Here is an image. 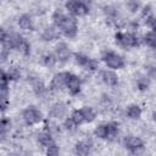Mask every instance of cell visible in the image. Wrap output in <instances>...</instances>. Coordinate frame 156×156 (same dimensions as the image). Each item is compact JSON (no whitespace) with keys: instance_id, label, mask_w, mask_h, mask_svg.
<instances>
[{"instance_id":"484cf974","label":"cell","mask_w":156,"mask_h":156,"mask_svg":"<svg viewBox=\"0 0 156 156\" xmlns=\"http://www.w3.org/2000/svg\"><path fill=\"white\" fill-rule=\"evenodd\" d=\"M107 128H108V136L107 138L112 139V138H115L118 134V126L116 123H108Z\"/></svg>"},{"instance_id":"8fae6325","label":"cell","mask_w":156,"mask_h":156,"mask_svg":"<svg viewBox=\"0 0 156 156\" xmlns=\"http://www.w3.org/2000/svg\"><path fill=\"white\" fill-rule=\"evenodd\" d=\"M67 107L65 104L62 102H56L55 105H52L51 110H50V116L54 118H62L66 115Z\"/></svg>"},{"instance_id":"cb8c5ba5","label":"cell","mask_w":156,"mask_h":156,"mask_svg":"<svg viewBox=\"0 0 156 156\" xmlns=\"http://www.w3.org/2000/svg\"><path fill=\"white\" fill-rule=\"evenodd\" d=\"M56 60H57L56 56H54L51 54H46V55L43 56V62L46 67H52L56 63Z\"/></svg>"},{"instance_id":"5bb4252c","label":"cell","mask_w":156,"mask_h":156,"mask_svg":"<svg viewBox=\"0 0 156 156\" xmlns=\"http://www.w3.org/2000/svg\"><path fill=\"white\" fill-rule=\"evenodd\" d=\"M58 35H60V34H58L57 29H55L54 27H46V28L44 29L43 34H41V38H43V40H45V41H51V40L56 39Z\"/></svg>"},{"instance_id":"83f0119b","label":"cell","mask_w":156,"mask_h":156,"mask_svg":"<svg viewBox=\"0 0 156 156\" xmlns=\"http://www.w3.org/2000/svg\"><path fill=\"white\" fill-rule=\"evenodd\" d=\"M20 76H21V73H20V71H18L17 68H10V71H9V73H7L9 79H12V80L20 78Z\"/></svg>"},{"instance_id":"7402d4cb","label":"cell","mask_w":156,"mask_h":156,"mask_svg":"<svg viewBox=\"0 0 156 156\" xmlns=\"http://www.w3.org/2000/svg\"><path fill=\"white\" fill-rule=\"evenodd\" d=\"M71 118L73 119V122H74L77 126H79V124H82V123L84 122V117H83L82 110H74L73 113H72V117H71Z\"/></svg>"},{"instance_id":"277c9868","label":"cell","mask_w":156,"mask_h":156,"mask_svg":"<svg viewBox=\"0 0 156 156\" xmlns=\"http://www.w3.org/2000/svg\"><path fill=\"white\" fill-rule=\"evenodd\" d=\"M116 41L124 46V48H134L138 46V39L135 35L130 34V33H116L115 35Z\"/></svg>"},{"instance_id":"e0dca14e","label":"cell","mask_w":156,"mask_h":156,"mask_svg":"<svg viewBox=\"0 0 156 156\" xmlns=\"http://www.w3.org/2000/svg\"><path fill=\"white\" fill-rule=\"evenodd\" d=\"M127 115L132 119H138L141 116V108L138 105H130L127 108Z\"/></svg>"},{"instance_id":"9c48e42d","label":"cell","mask_w":156,"mask_h":156,"mask_svg":"<svg viewBox=\"0 0 156 156\" xmlns=\"http://www.w3.org/2000/svg\"><path fill=\"white\" fill-rule=\"evenodd\" d=\"M24 39L17 34V33H12V34H9V39H7V43H5V45H9V48H12V49H22L23 44H24Z\"/></svg>"},{"instance_id":"2e32d148","label":"cell","mask_w":156,"mask_h":156,"mask_svg":"<svg viewBox=\"0 0 156 156\" xmlns=\"http://www.w3.org/2000/svg\"><path fill=\"white\" fill-rule=\"evenodd\" d=\"M38 140H39V143H40L43 146H45V147H48V146H50L51 144H54L52 136H51V134H50L49 132L39 133V135H38Z\"/></svg>"},{"instance_id":"d6986e66","label":"cell","mask_w":156,"mask_h":156,"mask_svg":"<svg viewBox=\"0 0 156 156\" xmlns=\"http://www.w3.org/2000/svg\"><path fill=\"white\" fill-rule=\"evenodd\" d=\"M82 110V113H83V117H84V122H93L94 118H95V112L93 111L91 107H88V106H84Z\"/></svg>"},{"instance_id":"52a82bcc","label":"cell","mask_w":156,"mask_h":156,"mask_svg":"<svg viewBox=\"0 0 156 156\" xmlns=\"http://www.w3.org/2000/svg\"><path fill=\"white\" fill-rule=\"evenodd\" d=\"M55 56L56 58H58L60 61L65 62L71 56V50L67 46V44L65 43H58L56 46H55Z\"/></svg>"},{"instance_id":"e575fe53","label":"cell","mask_w":156,"mask_h":156,"mask_svg":"<svg viewBox=\"0 0 156 156\" xmlns=\"http://www.w3.org/2000/svg\"><path fill=\"white\" fill-rule=\"evenodd\" d=\"M152 119H154V121L156 122V111H155V112L152 113Z\"/></svg>"},{"instance_id":"44dd1931","label":"cell","mask_w":156,"mask_h":156,"mask_svg":"<svg viewBox=\"0 0 156 156\" xmlns=\"http://www.w3.org/2000/svg\"><path fill=\"white\" fill-rule=\"evenodd\" d=\"M144 41L146 43V45H149L150 48H156V32H150L145 35Z\"/></svg>"},{"instance_id":"ac0fdd59","label":"cell","mask_w":156,"mask_h":156,"mask_svg":"<svg viewBox=\"0 0 156 156\" xmlns=\"http://www.w3.org/2000/svg\"><path fill=\"white\" fill-rule=\"evenodd\" d=\"M94 134L100 138V139H106L108 136V128H107V124H100L99 127L95 128L94 130Z\"/></svg>"},{"instance_id":"7c38bea8","label":"cell","mask_w":156,"mask_h":156,"mask_svg":"<svg viewBox=\"0 0 156 156\" xmlns=\"http://www.w3.org/2000/svg\"><path fill=\"white\" fill-rule=\"evenodd\" d=\"M101 78H102L104 83H106L107 85H112L113 87V85H116L118 83V77L112 71H107V69L102 71L101 72Z\"/></svg>"},{"instance_id":"f546056e","label":"cell","mask_w":156,"mask_h":156,"mask_svg":"<svg viewBox=\"0 0 156 156\" xmlns=\"http://www.w3.org/2000/svg\"><path fill=\"white\" fill-rule=\"evenodd\" d=\"M147 76L151 79H156V67H154V66L147 67Z\"/></svg>"},{"instance_id":"8992f818","label":"cell","mask_w":156,"mask_h":156,"mask_svg":"<svg viewBox=\"0 0 156 156\" xmlns=\"http://www.w3.org/2000/svg\"><path fill=\"white\" fill-rule=\"evenodd\" d=\"M124 147L128 149L132 152H139L144 149V144L141 141V139L136 138V136H127L123 140Z\"/></svg>"},{"instance_id":"603a6c76","label":"cell","mask_w":156,"mask_h":156,"mask_svg":"<svg viewBox=\"0 0 156 156\" xmlns=\"http://www.w3.org/2000/svg\"><path fill=\"white\" fill-rule=\"evenodd\" d=\"M10 126H11V122L9 118H2L1 119V123H0V134L1 136L4 138L5 134L7 133V130L10 129Z\"/></svg>"},{"instance_id":"7a4b0ae2","label":"cell","mask_w":156,"mask_h":156,"mask_svg":"<svg viewBox=\"0 0 156 156\" xmlns=\"http://www.w3.org/2000/svg\"><path fill=\"white\" fill-rule=\"evenodd\" d=\"M102 61L106 63L107 67L113 68V69H119L124 66V60L122 58V56H119L112 51L104 52L102 54Z\"/></svg>"},{"instance_id":"3957f363","label":"cell","mask_w":156,"mask_h":156,"mask_svg":"<svg viewBox=\"0 0 156 156\" xmlns=\"http://www.w3.org/2000/svg\"><path fill=\"white\" fill-rule=\"evenodd\" d=\"M66 9L68 10L69 13H72L74 16H84L89 11L88 6L84 2L78 1V0H69V1H67L66 2Z\"/></svg>"},{"instance_id":"d4e9b609","label":"cell","mask_w":156,"mask_h":156,"mask_svg":"<svg viewBox=\"0 0 156 156\" xmlns=\"http://www.w3.org/2000/svg\"><path fill=\"white\" fill-rule=\"evenodd\" d=\"M74 57H76V62H77L78 65L83 66L84 68L88 66L89 61L91 60V58H89L88 56H84V55H82V54H76V55H74Z\"/></svg>"},{"instance_id":"4316f807","label":"cell","mask_w":156,"mask_h":156,"mask_svg":"<svg viewBox=\"0 0 156 156\" xmlns=\"http://www.w3.org/2000/svg\"><path fill=\"white\" fill-rule=\"evenodd\" d=\"M127 6H128V9H129L130 12H135V11L139 9L140 4H139L138 0H129L128 4H127Z\"/></svg>"},{"instance_id":"836d02e7","label":"cell","mask_w":156,"mask_h":156,"mask_svg":"<svg viewBox=\"0 0 156 156\" xmlns=\"http://www.w3.org/2000/svg\"><path fill=\"white\" fill-rule=\"evenodd\" d=\"M150 9H151L150 6H145L144 10H143V16H147V15H150V12H151Z\"/></svg>"},{"instance_id":"d6a6232c","label":"cell","mask_w":156,"mask_h":156,"mask_svg":"<svg viewBox=\"0 0 156 156\" xmlns=\"http://www.w3.org/2000/svg\"><path fill=\"white\" fill-rule=\"evenodd\" d=\"M147 23L151 26V28L154 29V32H156V18L150 17V18H149V21H147Z\"/></svg>"},{"instance_id":"4fadbf2b","label":"cell","mask_w":156,"mask_h":156,"mask_svg":"<svg viewBox=\"0 0 156 156\" xmlns=\"http://www.w3.org/2000/svg\"><path fill=\"white\" fill-rule=\"evenodd\" d=\"M90 149H91V143L88 140H83L76 144L74 152L77 155H88L90 152Z\"/></svg>"},{"instance_id":"5b68a950","label":"cell","mask_w":156,"mask_h":156,"mask_svg":"<svg viewBox=\"0 0 156 156\" xmlns=\"http://www.w3.org/2000/svg\"><path fill=\"white\" fill-rule=\"evenodd\" d=\"M22 116H23L24 122H26L27 124H29V126H30V124H35V123L40 122V121H41V118H43L41 112H40L39 110L34 108V107H28V108H26V110L23 111Z\"/></svg>"},{"instance_id":"ba28073f","label":"cell","mask_w":156,"mask_h":156,"mask_svg":"<svg viewBox=\"0 0 156 156\" xmlns=\"http://www.w3.org/2000/svg\"><path fill=\"white\" fill-rule=\"evenodd\" d=\"M69 74H71V73H67V72H61V73L55 74L54 78H52V82H51V89L58 90V89H61L63 85H66Z\"/></svg>"},{"instance_id":"ffe728a7","label":"cell","mask_w":156,"mask_h":156,"mask_svg":"<svg viewBox=\"0 0 156 156\" xmlns=\"http://www.w3.org/2000/svg\"><path fill=\"white\" fill-rule=\"evenodd\" d=\"M32 87H33V90L37 95H41L44 91H45V87H44V83L40 80V79H33L32 80Z\"/></svg>"},{"instance_id":"f1b7e54d","label":"cell","mask_w":156,"mask_h":156,"mask_svg":"<svg viewBox=\"0 0 156 156\" xmlns=\"http://www.w3.org/2000/svg\"><path fill=\"white\" fill-rule=\"evenodd\" d=\"M58 151H60V150H58V147L55 145V143L51 144L50 146H48V149H46V154L50 155V156H55V155H57Z\"/></svg>"},{"instance_id":"30bf717a","label":"cell","mask_w":156,"mask_h":156,"mask_svg":"<svg viewBox=\"0 0 156 156\" xmlns=\"http://www.w3.org/2000/svg\"><path fill=\"white\" fill-rule=\"evenodd\" d=\"M66 87L68 88L71 94H78L80 90V79L74 74H69L67 83H66Z\"/></svg>"},{"instance_id":"6da1fadb","label":"cell","mask_w":156,"mask_h":156,"mask_svg":"<svg viewBox=\"0 0 156 156\" xmlns=\"http://www.w3.org/2000/svg\"><path fill=\"white\" fill-rule=\"evenodd\" d=\"M52 20H54V23L57 28H60L63 34L68 38H73L76 34H77V22L73 17H69V16H66L63 15L62 12H58L56 11L52 16Z\"/></svg>"},{"instance_id":"1f68e13d","label":"cell","mask_w":156,"mask_h":156,"mask_svg":"<svg viewBox=\"0 0 156 156\" xmlns=\"http://www.w3.org/2000/svg\"><path fill=\"white\" fill-rule=\"evenodd\" d=\"M147 82L145 80V79H139L138 80V87H139V89L140 90H145V89H147Z\"/></svg>"},{"instance_id":"4dcf8cb0","label":"cell","mask_w":156,"mask_h":156,"mask_svg":"<svg viewBox=\"0 0 156 156\" xmlns=\"http://www.w3.org/2000/svg\"><path fill=\"white\" fill-rule=\"evenodd\" d=\"M76 126H77V124L73 122V119H72V118L66 119V122H65V127H66L67 129H69V130H72V129H73Z\"/></svg>"},{"instance_id":"9a60e30c","label":"cell","mask_w":156,"mask_h":156,"mask_svg":"<svg viewBox=\"0 0 156 156\" xmlns=\"http://www.w3.org/2000/svg\"><path fill=\"white\" fill-rule=\"evenodd\" d=\"M18 26L24 30H32L33 29V22L29 15H22L18 18Z\"/></svg>"}]
</instances>
